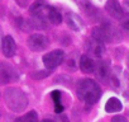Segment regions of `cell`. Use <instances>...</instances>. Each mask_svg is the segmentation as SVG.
I'll return each instance as SVG.
<instances>
[{
	"mask_svg": "<svg viewBox=\"0 0 129 122\" xmlns=\"http://www.w3.org/2000/svg\"><path fill=\"white\" fill-rule=\"evenodd\" d=\"M15 122H39V121H38L37 112L36 111H29L28 113H25L22 117H19Z\"/></svg>",
	"mask_w": 129,
	"mask_h": 122,
	"instance_id": "2e32d148",
	"label": "cell"
},
{
	"mask_svg": "<svg viewBox=\"0 0 129 122\" xmlns=\"http://www.w3.org/2000/svg\"><path fill=\"white\" fill-rule=\"evenodd\" d=\"M52 99L54 102L56 113H62L63 112V106H62V102H61V92L59 90H53L52 92Z\"/></svg>",
	"mask_w": 129,
	"mask_h": 122,
	"instance_id": "9a60e30c",
	"label": "cell"
},
{
	"mask_svg": "<svg viewBox=\"0 0 129 122\" xmlns=\"http://www.w3.org/2000/svg\"><path fill=\"white\" fill-rule=\"evenodd\" d=\"M3 97L7 107L12 112H17V113L23 112L28 107V97L20 88H15V87L7 88L4 90Z\"/></svg>",
	"mask_w": 129,
	"mask_h": 122,
	"instance_id": "7a4b0ae2",
	"label": "cell"
},
{
	"mask_svg": "<svg viewBox=\"0 0 129 122\" xmlns=\"http://www.w3.org/2000/svg\"><path fill=\"white\" fill-rule=\"evenodd\" d=\"M19 79L18 70L9 63L0 61V84L5 85L9 83H14Z\"/></svg>",
	"mask_w": 129,
	"mask_h": 122,
	"instance_id": "277c9868",
	"label": "cell"
},
{
	"mask_svg": "<svg viewBox=\"0 0 129 122\" xmlns=\"http://www.w3.org/2000/svg\"><path fill=\"white\" fill-rule=\"evenodd\" d=\"M77 97L87 106L95 104L101 97V89L99 84L92 79H82L77 85Z\"/></svg>",
	"mask_w": 129,
	"mask_h": 122,
	"instance_id": "6da1fadb",
	"label": "cell"
},
{
	"mask_svg": "<svg viewBox=\"0 0 129 122\" xmlns=\"http://www.w3.org/2000/svg\"><path fill=\"white\" fill-rule=\"evenodd\" d=\"M92 38L96 41L105 43V42H116L121 38L120 32L118 31L116 27H114L110 23H103L92 29Z\"/></svg>",
	"mask_w": 129,
	"mask_h": 122,
	"instance_id": "3957f363",
	"label": "cell"
},
{
	"mask_svg": "<svg viewBox=\"0 0 129 122\" xmlns=\"http://www.w3.org/2000/svg\"><path fill=\"white\" fill-rule=\"evenodd\" d=\"M76 3H77L85 12H90V9L92 8V5L90 4L89 0H76Z\"/></svg>",
	"mask_w": 129,
	"mask_h": 122,
	"instance_id": "e0dca14e",
	"label": "cell"
},
{
	"mask_svg": "<svg viewBox=\"0 0 129 122\" xmlns=\"http://www.w3.org/2000/svg\"><path fill=\"white\" fill-rule=\"evenodd\" d=\"M105 10L108 12V14L116 19V21H123L128 14L125 13V10L123 9V7L119 4V2H116V0H108L106 4H105Z\"/></svg>",
	"mask_w": 129,
	"mask_h": 122,
	"instance_id": "52a82bcc",
	"label": "cell"
},
{
	"mask_svg": "<svg viewBox=\"0 0 129 122\" xmlns=\"http://www.w3.org/2000/svg\"><path fill=\"white\" fill-rule=\"evenodd\" d=\"M85 47H86V51H87L91 56H95V57H101V56L104 55V51H105L104 43L96 41L95 38L87 39L86 43H85Z\"/></svg>",
	"mask_w": 129,
	"mask_h": 122,
	"instance_id": "8fae6325",
	"label": "cell"
},
{
	"mask_svg": "<svg viewBox=\"0 0 129 122\" xmlns=\"http://www.w3.org/2000/svg\"><path fill=\"white\" fill-rule=\"evenodd\" d=\"M0 46H2L3 55L8 58L13 57L15 55V52H17V43H15V41H14V38L12 36H4Z\"/></svg>",
	"mask_w": 129,
	"mask_h": 122,
	"instance_id": "9c48e42d",
	"label": "cell"
},
{
	"mask_svg": "<svg viewBox=\"0 0 129 122\" xmlns=\"http://www.w3.org/2000/svg\"><path fill=\"white\" fill-rule=\"evenodd\" d=\"M2 39H3V37H2V29H0V43H2Z\"/></svg>",
	"mask_w": 129,
	"mask_h": 122,
	"instance_id": "603a6c76",
	"label": "cell"
},
{
	"mask_svg": "<svg viewBox=\"0 0 129 122\" xmlns=\"http://www.w3.org/2000/svg\"><path fill=\"white\" fill-rule=\"evenodd\" d=\"M64 51L63 50H53L43 55V65L48 70H53L57 66H59L64 61Z\"/></svg>",
	"mask_w": 129,
	"mask_h": 122,
	"instance_id": "5b68a950",
	"label": "cell"
},
{
	"mask_svg": "<svg viewBox=\"0 0 129 122\" xmlns=\"http://www.w3.org/2000/svg\"><path fill=\"white\" fill-rule=\"evenodd\" d=\"M125 4H126V5L129 7V0H125Z\"/></svg>",
	"mask_w": 129,
	"mask_h": 122,
	"instance_id": "d4e9b609",
	"label": "cell"
},
{
	"mask_svg": "<svg viewBox=\"0 0 129 122\" xmlns=\"http://www.w3.org/2000/svg\"><path fill=\"white\" fill-rule=\"evenodd\" d=\"M123 109V103L120 102L119 98L111 97L106 100L105 103V111L108 113H115V112H120Z\"/></svg>",
	"mask_w": 129,
	"mask_h": 122,
	"instance_id": "4fadbf2b",
	"label": "cell"
},
{
	"mask_svg": "<svg viewBox=\"0 0 129 122\" xmlns=\"http://www.w3.org/2000/svg\"><path fill=\"white\" fill-rule=\"evenodd\" d=\"M95 74H96V78L104 83L109 82L110 79V75H111V71H110V65L109 63H106L105 60H100L99 63L96 64V68H95Z\"/></svg>",
	"mask_w": 129,
	"mask_h": 122,
	"instance_id": "30bf717a",
	"label": "cell"
},
{
	"mask_svg": "<svg viewBox=\"0 0 129 122\" xmlns=\"http://www.w3.org/2000/svg\"><path fill=\"white\" fill-rule=\"evenodd\" d=\"M15 2L20 5V7H27L28 5V2L29 0H15Z\"/></svg>",
	"mask_w": 129,
	"mask_h": 122,
	"instance_id": "ffe728a7",
	"label": "cell"
},
{
	"mask_svg": "<svg viewBox=\"0 0 129 122\" xmlns=\"http://www.w3.org/2000/svg\"><path fill=\"white\" fill-rule=\"evenodd\" d=\"M62 122H69V121H67L66 117H62Z\"/></svg>",
	"mask_w": 129,
	"mask_h": 122,
	"instance_id": "7402d4cb",
	"label": "cell"
},
{
	"mask_svg": "<svg viewBox=\"0 0 129 122\" xmlns=\"http://www.w3.org/2000/svg\"><path fill=\"white\" fill-rule=\"evenodd\" d=\"M27 43H28V47H29L30 51L41 52V51H44L48 47L49 39H48V37H46L42 33H33V34L29 36Z\"/></svg>",
	"mask_w": 129,
	"mask_h": 122,
	"instance_id": "8992f818",
	"label": "cell"
},
{
	"mask_svg": "<svg viewBox=\"0 0 129 122\" xmlns=\"http://www.w3.org/2000/svg\"><path fill=\"white\" fill-rule=\"evenodd\" d=\"M47 22H49L51 24H54V26H57V24H61V23H62V15H61V13H59V12H58L56 8L51 7V9H49V13H48Z\"/></svg>",
	"mask_w": 129,
	"mask_h": 122,
	"instance_id": "5bb4252c",
	"label": "cell"
},
{
	"mask_svg": "<svg viewBox=\"0 0 129 122\" xmlns=\"http://www.w3.org/2000/svg\"><path fill=\"white\" fill-rule=\"evenodd\" d=\"M64 21L67 23V27L74 32H81L85 28V23H84L82 18L74 12H69L66 14V17H64Z\"/></svg>",
	"mask_w": 129,
	"mask_h": 122,
	"instance_id": "ba28073f",
	"label": "cell"
},
{
	"mask_svg": "<svg viewBox=\"0 0 129 122\" xmlns=\"http://www.w3.org/2000/svg\"><path fill=\"white\" fill-rule=\"evenodd\" d=\"M126 64H128V69H129V56H128V60H126Z\"/></svg>",
	"mask_w": 129,
	"mask_h": 122,
	"instance_id": "cb8c5ba5",
	"label": "cell"
},
{
	"mask_svg": "<svg viewBox=\"0 0 129 122\" xmlns=\"http://www.w3.org/2000/svg\"><path fill=\"white\" fill-rule=\"evenodd\" d=\"M41 122H56V121H53V119H49V118H46V119H43V121H41Z\"/></svg>",
	"mask_w": 129,
	"mask_h": 122,
	"instance_id": "44dd1931",
	"label": "cell"
},
{
	"mask_svg": "<svg viewBox=\"0 0 129 122\" xmlns=\"http://www.w3.org/2000/svg\"><path fill=\"white\" fill-rule=\"evenodd\" d=\"M51 74V71L48 70V71H37V73H33L32 74V78L33 79H43V78H46L47 75H49Z\"/></svg>",
	"mask_w": 129,
	"mask_h": 122,
	"instance_id": "ac0fdd59",
	"label": "cell"
},
{
	"mask_svg": "<svg viewBox=\"0 0 129 122\" xmlns=\"http://www.w3.org/2000/svg\"><path fill=\"white\" fill-rule=\"evenodd\" d=\"M79 66H80V70L82 73H85V74H92V73H95L96 64H95V61L89 55H81L80 61H79Z\"/></svg>",
	"mask_w": 129,
	"mask_h": 122,
	"instance_id": "7c38bea8",
	"label": "cell"
},
{
	"mask_svg": "<svg viewBox=\"0 0 129 122\" xmlns=\"http://www.w3.org/2000/svg\"><path fill=\"white\" fill-rule=\"evenodd\" d=\"M111 122H128V121H126V118H125L124 116L116 114V116H114V117L111 118Z\"/></svg>",
	"mask_w": 129,
	"mask_h": 122,
	"instance_id": "d6986e66",
	"label": "cell"
}]
</instances>
